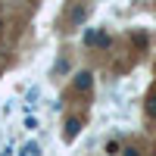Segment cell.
Returning <instances> with one entry per match:
<instances>
[{
  "instance_id": "5",
  "label": "cell",
  "mask_w": 156,
  "mask_h": 156,
  "mask_svg": "<svg viewBox=\"0 0 156 156\" xmlns=\"http://www.w3.org/2000/svg\"><path fill=\"white\" fill-rule=\"evenodd\" d=\"M112 153H119V140H109L106 144V156H112Z\"/></svg>"
},
{
  "instance_id": "7",
  "label": "cell",
  "mask_w": 156,
  "mask_h": 156,
  "mask_svg": "<svg viewBox=\"0 0 156 156\" xmlns=\"http://www.w3.org/2000/svg\"><path fill=\"white\" fill-rule=\"evenodd\" d=\"M0 156H9V150H3V153H0Z\"/></svg>"
},
{
  "instance_id": "3",
  "label": "cell",
  "mask_w": 156,
  "mask_h": 156,
  "mask_svg": "<svg viewBox=\"0 0 156 156\" xmlns=\"http://www.w3.org/2000/svg\"><path fill=\"white\" fill-rule=\"evenodd\" d=\"M78 131H81V122H78V119H69V122H66V140H75Z\"/></svg>"
},
{
  "instance_id": "1",
  "label": "cell",
  "mask_w": 156,
  "mask_h": 156,
  "mask_svg": "<svg viewBox=\"0 0 156 156\" xmlns=\"http://www.w3.org/2000/svg\"><path fill=\"white\" fill-rule=\"evenodd\" d=\"M90 84H94V75L90 72H78L75 75V87L78 90H90Z\"/></svg>"
},
{
  "instance_id": "2",
  "label": "cell",
  "mask_w": 156,
  "mask_h": 156,
  "mask_svg": "<svg viewBox=\"0 0 156 156\" xmlns=\"http://www.w3.org/2000/svg\"><path fill=\"white\" fill-rule=\"evenodd\" d=\"M84 44H100V47H106V44H109V37H106V34H100V31H87V34H84Z\"/></svg>"
},
{
  "instance_id": "4",
  "label": "cell",
  "mask_w": 156,
  "mask_h": 156,
  "mask_svg": "<svg viewBox=\"0 0 156 156\" xmlns=\"http://www.w3.org/2000/svg\"><path fill=\"white\" fill-rule=\"evenodd\" d=\"M37 153H41V147H37L34 140H31V144H25V147H22V156H37Z\"/></svg>"
},
{
  "instance_id": "8",
  "label": "cell",
  "mask_w": 156,
  "mask_h": 156,
  "mask_svg": "<svg viewBox=\"0 0 156 156\" xmlns=\"http://www.w3.org/2000/svg\"><path fill=\"white\" fill-rule=\"evenodd\" d=\"M0 31H3V19H0Z\"/></svg>"
},
{
  "instance_id": "6",
  "label": "cell",
  "mask_w": 156,
  "mask_h": 156,
  "mask_svg": "<svg viewBox=\"0 0 156 156\" xmlns=\"http://www.w3.org/2000/svg\"><path fill=\"white\" fill-rule=\"evenodd\" d=\"M122 156H140V153H137L134 147H125V150H122Z\"/></svg>"
}]
</instances>
